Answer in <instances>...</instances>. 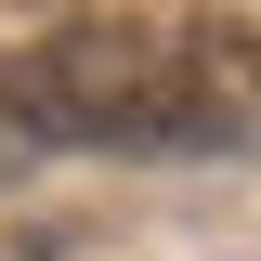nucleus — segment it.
Returning a JSON list of instances; mask_svg holds the SVG:
<instances>
[{
  "instance_id": "1",
  "label": "nucleus",
  "mask_w": 261,
  "mask_h": 261,
  "mask_svg": "<svg viewBox=\"0 0 261 261\" xmlns=\"http://www.w3.org/2000/svg\"><path fill=\"white\" fill-rule=\"evenodd\" d=\"M0 118L39 130V144H170V39L53 27L0 65Z\"/></svg>"
},
{
  "instance_id": "2",
  "label": "nucleus",
  "mask_w": 261,
  "mask_h": 261,
  "mask_svg": "<svg viewBox=\"0 0 261 261\" xmlns=\"http://www.w3.org/2000/svg\"><path fill=\"white\" fill-rule=\"evenodd\" d=\"M248 130H261V39H235V27L170 39V157H209Z\"/></svg>"
}]
</instances>
